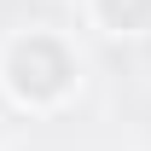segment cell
Returning a JSON list of instances; mask_svg holds the SVG:
<instances>
[{
	"instance_id": "obj_1",
	"label": "cell",
	"mask_w": 151,
	"mask_h": 151,
	"mask_svg": "<svg viewBox=\"0 0 151 151\" xmlns=\"http://www.w3.org/2000/svg\"><path fill=\"white\" fill-rule=\"evenodd\" d=\"M70 52L58 47L52 35H29V41H12V52H6V81H12V93L23 105H52L64 87H70Z\"/></svg>"
},
{
	"instance_id": "obj_2",
	"label": "cell",
	"mask_w": 151,
	"mask_h": 151,
	"mask_svg": "<svg viewBox=\"0 0 151 151\" xmlns=\"http://www.w3.org/2000/svg\"><path fill=\"white\" fill-rule=\"evenodd\" d=\"M93 18L111 35H139L151 23V0H93Z\"/></svg>"
}]
</instances>
